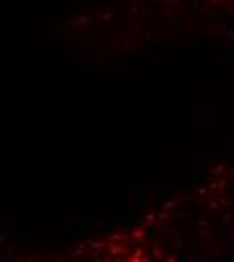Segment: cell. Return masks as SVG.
Returning a JSON list of instances; mask_svg holds the SVG:
<instances>
[{
  "label": "cell",
  "mask_w": 234,
  "mask_h": 262,
  "mask_svg": "<svg viewBox=\"0 0 234 262\" xmlns=\"http://www.w3.org/2000/svg\"><path fill=\"white\" fill-rule=\"evenodd\" d=\"M107 252H109L113 258H119V254H123V252H125V246L115 244V242H109V244H107Z\"/></svg>",
  "instance_id": "obj_1"
},
{
  "label": "cell",
  "mask_w": 234,
  "mask_h": 262,
  "mask_svg": "<svg viewBox=\"0 0 234 262\" xmlns=\"http://www.w3.org/2000/svg\"><path fill=\"white\" fill-rule=\"evenodd\" d=\"M131 236H133L135 240H139V242H141V240L145 238V232H143V230H137V228H135V230H131Z\"/></svg>",
  "instance_id": "obj_2"
},
{
  "label": "cell",
  "mask_w": 234,
  "mask_h": 262,
  "mask_svg": "<svg viewBox=\"0 0 234 262\" xmlns=\"http://www.w3.org/2000/svg\"><path fill=\"white\" fill-rule=\"evenodd\" d=\"M152 254H154V258H156V260H161V258H163V252H161V248H159V246H154V248H152Z\"/></svg>",
  "instance_id": "obj_3"
},
{
  "label": "cell",
  "mask_w": 234,
  "mask_h": 262,
  "mask_svg": "<svg viewBox=\"0 0 234 262\" xmlns=\"http://www.w3.org/2000/svg\"><path fill=\"white\" fill-rule=\"evenodd\" d=\"M83 250H85V244H81L77 250H73V252H71V256H81V254H83Z\"/></svg>",
  "instance_id": "obj_4"
},
{
  "label": "cell",
  "mask_w": 234,
  "mask_h": 262,
  "mask_svg": "<svg viewBox=\"0 0 234 262\" xmlns=\"http://www.w3.org/2000/svg\"><path fill=\"white\" fill-rule=\"evenodd\" d=\"M174 248H182V238H176L174 240Z\"/></svg>",
  "instance_id": "obj_5"
},
{
  "label": "cell",
  "mask_w": 234,
  "mask_h": 262,
  "mask_svg": "<svg viewBox=\"0 0 234 262\" xmlns=\"http://www.w3.org/2000/svg\"><path fill=\"white\" fill-rule=\"evenodd\" d=\"M159 218H161V220H170V214H165V212H159Z\"/></svg>",
  "instance_id": "obj_6"
},
{
  "label": "cell",
  "mask_w": 234,
  "mask_h": 262,
  "mask_svg": "<svg viewBox=\"0 0 234 262\" xmlns=\"http://www.w3.org/2000/svg\"><path fill=\"white\" fill-rule=\"evenodd\" d=\"M165 262H178V260H176V256H165Z\"/></svg>",
  "instance_id": "obj_7"
}]
</instances>
